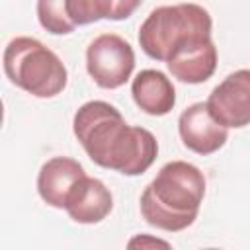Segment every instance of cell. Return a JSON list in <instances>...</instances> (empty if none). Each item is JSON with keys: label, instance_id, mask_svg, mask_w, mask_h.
<instances>
[{"label": "cell", "instance_id": "1", "mask_svg": "<svg viewBox=\"0 0 250 250\" xmlns=\"http://www.w3.org/2000/svg\"><path fill=\"white\" fill-rule=\"evenodd\" d=\"M72 131L92 162L125 176L146 172L158 154V143L148 129L127 125L119 109L102 100L78 107Z\"/></svg>", "mask_w": 250, "mask_h": 250}, {"label": "cell", "instance_id": "2", "mask_svg": "<svg viewBox=\"0 0 250 250\" xmlns=\"http://www.w3.org/2000/svg\"><path fill=\"white\" fill-rule=\"evenodd\" d=\"M203 195V172L189 162L172 160L141 193V213L148 225L178 232L197 219Z\"/></svg>", "mask_w": 250, "mask_h": 250}, {"label": "cell", "instance_id": "3", "mask_svg": "<svg viewBox=\"0 0 250 250\" xmlns=\"http://www.w3.org/2000/svg\"><path fill=\"white\" fill-rule=\"evenodd\" d=\"M4 72L12 84L35 98H53L68 82V72L55 51L35 37H14L4 49Z\"/></svg>", "mask_w": 250, "mask_h": 250}, {"label": "cell", "instance_id": "4", "mask_svg": "<svg viewBox=\"0 0 250 250\" xmlns=\"http://www.w3.org/2000/svg\"><path fill=\"white\" fill-rule=\"evenodd\" d=\"M211 16L199 4H172L154 8L139 29L141 49L154 61L166 62L189 39L211 37Z\"/></svg>", "mask_w": 250, "mask_h": 250}, {"label": "cell", "instance_id": "5", "mask_svg": "<svg viewBox=\"0 0 250 250\" xmlns=\"http://www.w3.org/2000/svg\"><path fill=\"white\" fill-rule=\"evenodd\" d=\"M133 68L135 51L117 33H102L86 49V70L100 88L115 90L123 86Z\"/></svg>", "mask_w": 250, "mask_h": 250}, {"label": "cell", "instance_id": "6", "mask_svg": "<svg viewBox=\"0 0 250 250\" xmlns=\"http://www.w3.org/2000/svg\"><path fill=\"white\" fill-rule=\"evenodd\" d=\"M209 113L225 129L250 125V70L240 68L219 82L207 100Z\"/></svg>", "mask_w": 250, "mask_h": 250}, {"label": "cell", "instance_id": "7", "mask_svg": "<svg viewBox=\"0 0 250 250\" xmlns=\"http://www.w3.org/2000/svg\"><path fill=\"white\" fill-rule=\"evenodd\" d=\"M178 131L182 143L197 154L217 152L229 139V131L219 125L209 113L207 102H195L180 113Z\"/></svg>", "mask_w": 250, "mask_h": 250}, {"label": "cell", "instance_id": "8", "mask_svg": "<svg viewBox=\"0 0 250 250\" xmlns=\"http://www.w3.org/2000/svg\"><path fill=\"white\" fill-rule=\"evenodd\" d=\"M166 66L180 82L201 84L209 80L217 68V47L211 37L189 39L170 55Z\"/></svg>", "mask_w": 250, "mask_h": 250}, {"label": "cell", "instance_id": "9", "mask_svg": "<svg viewBox=\"0 0 250 250\" xmlns=\"http://www.w3.org/2000/svg\"><path fill=\"white\" fill-rule=\"evenodd\" d=\"M86 176L82 164L68 156L49 158L37 174V191L41 199L57 209H64L74 186Z\"/></svg>", "mask_w": 250, "mask_h": 250}, {"label": "cell", "instance_id": "10", "mask_svg": "<svg viewBox=\"0 0 250 250\" xmlns=\"http://www.w3.org/2000/svg\"><path fill=\"white\" fill-rule=\"evenodd\" d=\"M68 217L82 225H94L104 221L113 209L111 191L98 178L84 176L70 191L66 205Z\"/></svg>", "mask_w": 250, "mask_h": 250}, {"label": "cell", "instance_id": "11", "mask_svg": "<svg viewBox=\"0 0 250 250\" xmlns=\"http://www.w3.org/2000/svg\"><path fill=\"white\" fill-rule=\"evenodd\" d=\"M131 94L139 109L148 115H166L176 105V90L170 78L154 68L141 70L133 78Z\"/></svg>", "mask_w": 250, "mask_h": 250}, {"label": "cell", "instance_id": "12", "mask_svg": "<svg viewBox=\"0 0 250 250\" xmlns=\"http://www.w3.org/2000/svg\"><path fill=\"white\" fill-rule=\"evenodd\" d=\"M141 2L137 0H66V10L74 25H86L98 20H125Z\"/></svg>", "mask_w": 250, "mask_h": 250}, {"label": "cell", "instance_id": "13", "mask_svg": "<svg viewBox=\"0 0 250 250\" xmlns=\"http://www.w3.org/2000/svg\"><path fill=\"white\" fill-rule=\"evenodd\" d=\"M37 18H39V23L49 33H55V35L70 33L76 27L68 16L66 0H41V2H37Z\"/></svg>", "mask_w": 250, "mask_h": 250}, {"label": "cell", "instance_id": "14", "mask_svg": "<svg viewBox=\"0 0 250 250\" xmlns=\"http://www.w3.org/2000/svg\"><path fill=\"white\" fill-rule=\"evenodd\" d=\"M125 250H174L168 240L154 234H135L129 238Z\"/></svg>", "mask_w": 250, "mask_h": 250}, {"label": "cell", "instance_id": "15", "mask_svg": "<svg viewBox=\"0 0 250 250\" xmlns=\"http://www.w3.org/2000/svg\"><path fill=\"white\" fill-rule=\"evenodd\" d=\"M203 250H221V248H203Z\"/></svg>", "mask_w": 250, "mask_h": 250}]
</instances>
